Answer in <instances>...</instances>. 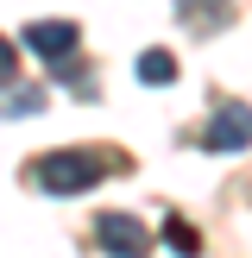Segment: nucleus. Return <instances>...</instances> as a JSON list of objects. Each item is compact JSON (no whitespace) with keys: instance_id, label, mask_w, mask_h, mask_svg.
Listing matches in <instances>:
<instances>
[{"instance_id":"obj_4","label":"nucleus","mask_w":252,"mask_h":258,"mask_svg":"<svg viewBox=\"0 0 252 258\" xmlns=\"http://www.w3.org/2000/svg\"><path fill=\"white\" fill-rule=\"evenodd\" d=\"M95 233H101V252H107V258H145V252H151L145 227H139L133 214H101Z\"/></svg>"},{"instance_id":"obj_6","label":"nucleus","mask_w":252,"mask_h":258,"mask_svg":"<svg viewBox=\"0 0 252 258\" xmlns=\"http://www.w3.org/2000/svg\"><path fill=\"white\" fill-rule=\"evenodd\" d=\"M164 246H170L176 258H202V239H196V227H189V221H176V214L164 221Z\"/></svg>"},{"instance_id":"obj_5","label":"nucleus","mask_w":252,"mask_h":258,"mask_svg":"<svg viewBox=\"0 0 252 258\" xmlns=\"http://www.w3.org/2000/svg\"><path fill=\"white\" fill-rule=\"evenodd\" d=\"M227 19H233V7H227V0H176V25H183L189 38L227 32Z\"/></svg>"},{"instance_id":"obj_8","label":"nucleus","mask_w":252,"mask_h":258,"mask_svg":"<svg viewBox=\"0 0 252 258\" xmlns=\"http://www.w3.org/2000/svg\"><path fill=\"white\" fill-rule=\"evenodd\" d=\"M44 107V95H32V88H13L7 95V120H19V113H38Z\"/></svg>"},{"instance_id":"obj_1","label":"nucleus","mask_w":252,"mask_h":258,"mask_svg":"<svg viewBox=\"0 0 252 258\" xmlns=\"http://www.w3.org/2000/svg\"><path fill=\"white\" fill-rule=\"evenodd\" d=\"M107 170H113V158H101V151H44L25 176H32L38 189H50V196H82V189H95Z\"/></svg>"},{"instance_id":"obj_3","label":"nucleus","mask_w":252,"mask_h":258,"mask_svg":"<svg viewBox=\"0 0 252 258\" xmlns=\"http://www.w3.org/2000/svg\"><path fill=\"white\" fill-rule=\"evenodd\" d=\"M19 38H25V50H38L44 63H63L76 50V38H82V25H76V19H32Z\"/></svg>"},{"instance_id":"obj_7","label":"nucleus","mask_w":252,"mask_h":258,"mask_svg":"<svg viewBox=\"0 0 252 258\" xmlns=\"http://www.w3.org/2000/svg\"><path fill=\"white\" fill-rule=\"evenodd\" d=\"M170 76H176L170 50H145V57H139V82H170Z\"/></svg>"},{"instance_id":"obj_2","label":"nucleus","mask_w":252,"mask_h":258,"mask_svg":"<svg viewBox=\"0 0 252 258\" xmlns=\"http://www.w3.org/2000/svg\"><path fill=\"white\" fill-rule=\"evenodd\" d=\"M202 145H208V151H246L252 145V107H246V101H227V107L208 120Z\"/></svg>"}]
</instances>
